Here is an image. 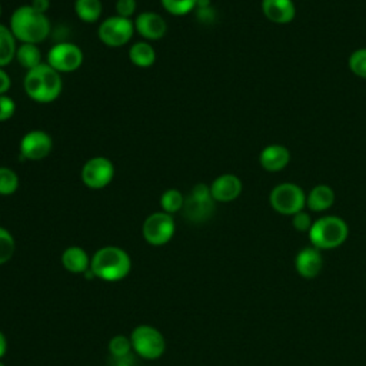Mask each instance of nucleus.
I'll return each instance as SVG.
<instances>
[{
  "mask_svg": "<svg viewBox=\"0 0 366 366\" xmlns=\"http://www.w3.org/2000/svg\"><path fill=\"white\" fill-rule=\"evenodd\" d=\"M0 17H1V4H0Z\"/></svg>",
  "mask_w": 366,
  "mask_h": 366,
  "instance_id": "obj_39",
  "label": "nucleus"
},
{
  "mask_svg": "<svg viewBox=\"0 0 366 366\" xmlns=\"http://www.w3.org/2000/svg\"><path fill=\"white\" fill-rule=\"evenodd\" d=\"M19 184V174L10 167L0 166V196H10L16 193Z\"/></svg>",
  "mask_w": 366,
  "mask_h": 366,
  "instance_id": "obj_25",
  "label": "nucleus"
},
{
  "mask_svg": "<svg viewBox=\"0 0 366 366\" xmlns=\"http://www.w3.org/2000/svg\"><path fill=\"white\" fill-rule=\"evenodd\" d=\"M90 270L96 279L119 282L127 277L132 270L129 253L119 246H103L96 250L90 260Z\"/></svg>",
  "mask_w": 366,
  "mask_h": 366,
  "instance_id": "obj_3",
  "label": "nucleus"
},
{
  "mask_svg": "<svg viewBox=\"0 0 366 366\" xmlns=\"http://www.w3.org/2000/svg\"><path fill=\"white\" fill-rule=\"evenodd\" d=\"M262 11L267 20L276 24L290 23L296 16L293 0H262Z\"/></svg>",
  "mask_w": 366,
  "mask_h": 366,
  "instance_id": "obj_16",
  "label": "nucleus"
},
{
  "mask_svg": "<svg viewBox=\"0 0 366 366\" xmlns=\"http://www.w3.org/2000/svg\"><path fill=\"white\" fill-rule=\"evenodd\" d=\"M17 40L10 27L0 23V67L9 66L16 59Z\"/></svg>",
  "mask_w": 366,
  "mask_h": 366,
  "instance_id": "obj_21",
  "label": "nucleus"
},
{
  "mask_svg": "<svg viewBox=\"0 0 366 366\" xmlns=\"http://www.w3.org/2000/svg\"><path fill=\"white\" fill-rule=\"evenodd\" d=\"M210 6H212V0H197L196 3V9H204Z\"/></svg>",
  "mask_w": 366,
  "mask_h": 366,
  "instance_id": "obj_38",
  "label": "nucleus"
},
{
  "mask_svg": "<svg viewBox=\"0 0 366 366\" xmlns=\"http://www.w3.org/2000/svg\"><path fill=\"white\" fill-rule=\"evenodd\" d=\"M129 59L134 66L140 69H147L156 61L154 47L146 40L136 41L129 49Z\"/></svg>",
  "mask_w": 366,
  "mask_h": 366,
  "instance_id": "obj_20",
  "label": "nucleus"
},
{
  "mask_svg": "<svg viewBox=\"0 0 366 366\" xmlns=\"http://www.w3.org/2000/svg\"><path fill=\"white\" fill-rule=\"evenodd\" d=\"M312 224H313L312 217H310V214H309L307 212H305V210H300V212H297L296 214L292 216V226H293V229L297 230V232H307V233H309Z\"/></svg>",
  "mask_w": 366,
  "mask_h": 366,
  "instance_id": "obj_30",
  "label": "nucleus"
},
{
  "mask_svg": "<svg viewBox=\"0 0 366 366\" xmlns=\"http://www.w3.org/2000/svg\"><path fill=\"white\" fill-rule=\"evenodd\" d=\"M9 27L17 41L31 44H40L51 31L49 17L30 4H23L13 11Z\"/></svg>",
  "mask_w": 366,
  "mask_h": 366,
  "instance_id": "obj_1",
  "label": "nucleus"
},
{
  "mask_svg": "<svg viewBox=\"0 0 366 366\" xmlns=\"http://www.w3.org/2000/svg\"><path fill=\"white\" fill-rule=\"evenodd\" d=\"M269 203L274 212L285 216H293L306 206V194L296 183L285 182L274 186L269 194Z\"/></svg>",
  "mask_w": 366,
  "mask_h": 366,
  "instance_id": "obj_6",
  "label": "nucleus"
},
{
  "mask_svg": "<svg viewBox=\"0 0 366 366\" xmlns=\"http://www.w3.org/2000/svg\"><path fill=\"white\" fill-rule=\"evenodd\" d=\"M109 353L112 357H123L132 355V342L129 336L116 335L109 340Z\"/></svg>",
  "mask_w": 366,
  "mask_h": 366,
  "instance_id": "obj_26",
  "label": "nucleus"
},
{
  "mask_svg": "<svg viewBox=\"0 0 366 366\" xmlns=\"http://www.w3.org/2000/svg\"><path fill=\"white\" fill-rule=\"evenodd\" d=\"M260 166L267 172H280L290 162V152L283 144H269L259 154Z\"/></svg>",
  "mask_w": 366,
  "mask_h": 366,
  "instance_id": "obj_17",
  "label": "nucleus"
},
{
  "mask_svg": "<svg viewBox=\"0 0 366 366\" xmlns=\"http://www.w3.org/2000/svg\"><path fill=\"white\" fill-rule=\"evenodd\" d=\"M323 266V257L319 249L315 246L303 247L295 257L296 272L305 279L316 277Z\"/></svg>",
  "mask_w": 366,
  "mask_h": 366,
  "instance_id": "obj_15",
  "label": "nucleus"
},
{
  "mask_svg": "<svg viewBox=\"0 0 366 366\" xmlns=\"http://www.w3.org/2000/svg\"><path fill=\"white\" fill-rule=\"evenodd\" d=\"M335 203V192L329 184H316L306 194V206L312 212H325Z\"/></svg>",
  "mask_w": 366,
  "mask_h": 366,
  "instance_id": "obj_19",
  "label": "nucleus"
},
{
  "mask_svg": "<svg viewBox=\"0 0 366 366\" xmlns=\"http://www.w3.org/2000/svg\"><path fill=\"white\" fill-rule=\"evenodd\" d=\"M347 64H349L350 71L355 76H357L360 79H366V47L355 50L349 56Z\"/></svg>",
  "mask_w": 366,
  "mask_h": 366,
  "instance_id": "obj_29",
  "label": "nucleus"
},
{
  "mask_svg": "<svg viewBox=\"0 0 366 366\" xmlns=\"http://www.w3.org/2000/svg\"><path fill=\"white\" fill-rule=\"evenodd\" d=\"M110 366H134V359L132 355L123 357H112Z\"/></svg>",
  "mask_w": 366,
  "mask_h": 366,
  "instance_id": "obj_35",
  "label": "nucleus"
},
{
  "mask_svg": "<svg viewBox=\"0 0 366 366\" xmlns=\"http://www.w3.org/2000/svg\"><path fill=\"white\" fill-rule=\"evenodd\" d=\"M6 352H7V339L4 333L0 330V359L6 355Z\"/></svg>",
  "mask_w": 366,
  "mask_h": 366,
  "instance_id": "obj_37",
  "label": "nucleus"
},
{
  "mask_svg": "<svg viewBox=\"0 0 366 366\" xmlns=\"http://www.w3.org/2000/svg\"><path fill=\"white\" fill-rule=\"evenodd\" d=\"M11 86V79L4 67H0V94H7Z\"/></svg>",
  "mask_w": 366,
  "mask_h": 366,
  "instance_id": "obj_34",
  "label": "nucleus"
},
{
  "mask_svg": "<svg viewBox=\"0 0 366 366\" xmlns=\"http://www.w3.org/2000/svg\"><path fill=\"white\" fill-rule=\"evenodd\" d=\"M102 1L100 0H74V11L77 17L84 23H94L102 16Z\"/></svg>",
  "mask_w": 366,
  "mask_h": 366,
  "instance_id": "obj_23",
  "label": "nucleus"
},
{
  "mask_svg": "<svg viewBox=\"0 0 366 366\" xmlns=\"http://www.w3.org/2000/svg\"><path fill=\"white\" fill-rule=\"evenodd\" d=\"M80 177L84 186L93 190L106 187L114 177V166L104 156L90 157L81 167Z\"/></svg>",
  "mask_w": 366,
  "mask_h": 366,
  "instance_id": "obj_11",
  "label": "nucleus"
},
{
  "mask_svg": "<svg viewBox=\"0 0 366 366\" xmlns=\"http://www.w3.org/2000/svg\"><path fill=\"white\" fill-rule=\"evenodd\" d=\"M16 112L14 100L7 94H0V123L7 122Z\"/></svg>",
  "mask_w": 366,
  "mask_h": 366,
  "instance_id": "obj_31",
  "label": "nucleus"
},
{
  "mask_svg": "<svg viewBox=\"0 0 366 366\" xmlns=\"http://www.w3.org/2000/svg\"><path fill=\"white\" fill-rule=\"evenodd\" d=\"M23 87L33 102L46 104L54 102L60 96L63 90V79L51 66L41 63L37 67L27 70L23 79Z\"/></svg>",
  "mask_w": 366,
  "mask_h": 366,
  "instance_id": "obj_2",
  "label": "nucleus"
},
{
  "mask_svg": "<svg viewBox=\"0 0 366 366\" xmlns=\"http://www.w3.org/2000/svg\"><path fill=\"white\" fill-rule=\"evenodd\" d=\"M83 51L77 44L70 41H60L50 47L47 51L46 63L61 74L77 70L83 64Z\"/></svg>",
  "mask_w": 366,
  "mask_h": 366,
  "instance_id": "obj_10",
  "label": "nucleus"
},
{
  "mask_svg": "<svg viewBox=\"0 0 366 366\" xmlns=\"http://www.w3.org/2000/svg\"><path fill=\"white\" fill-rule=\"evenodd\" d=\"M214 199L210 193V186L204 183H197L192 187V192L184 197V204L182 209L183 216L193 222L202 223L212 217L214 212Z\"/></svg>",
  "mask_w": 366,
  "mask_h": 366,
  "instance_id": "obj_7",
  "label": "nucleus"
},
{
  "mask_svg": "<svg viewBox=\"0 0 366 366\" xmlns=\"http://www.w3.org/2000/svg\"><path fill=\"white\" fill-rule=\"evenodd\" d=\"M184 196L177 189H167L160 196V207L169 214H174L183 209Z\"/></svg>",
  "mask_w": 366,
  "mask_h": 366,
  "instance_id": "obj_24",
  "label": "nucleus"
},
{
  "mask_svg": "<svg viewBox=\"0 0 366 366\" xmlns=\"http://www.w3.org/2000/svg\"><path fill=\"white\" fill-rule=\"evenodd\" d=\"M349 234L347 223L339 216H322L315 220L310 230L309 239L312 246L319 250H327L339 247L345 243Z\"/></svg>",
  "mask_w": 366,
  "mask_h": 366,
  "instance_id": "obj_4",
  "label": "nucleus"
},
{
  "mask_svg": "<svg viewBox=\"0 0 366 366\" xmlns=\"http://www.w3.org/2000/svg\"><path fill=\"white\" fill-rule=\"evenodd\" d=\"M132 349L146 360H156L166 350V339L159 329L150 325H139L130 333Z\"/></svg>",
  "mask_w": 366,
  "mask_h": 366,
  "instance_id": "obj_5",
  "label": "nucleus"
},
{
  "mask_svg": "<svg viewBox=\"0 0 366 366\" xmlns=\"http://www.w3.org/2000/svg\"><path fill=\"white\" fill-rule=\"evenodd\" d=\"M16 252V240L13 234L0 226V266L7 263Z\"/></svg>",
  "mask_w": 366,
  "mask_h": 366,
  "instance_id": "obj_27",
  "label": "nucleus"
},
{
  "mask_svg": "<svg viewBox=\"0 0 366 366\" xmlns=\"http://www.w3.org/2000/svg\"><path fill=\"white\" fill-rule=\"evenodd\" d=\"M16 59L26 70H31L43 63L39 44L31 43H20L16 50Z\"/></svg>",
  "mask_w": 366,
  "mask_h": 366,
  "instance_id": "obj_22",
  "label": "nucleus"
},
{
  "mask_svg": "<svg viewBox=\"0 0 366 366\" xmlns=\"http://www.w3.org/2000/svg\"><path fill=\"white\" fill-rule=\"evenodd\" d=\"M197 10V19L199 21L204 23V24H209L214 20L216 17V11L214 9L210 6V7H204V9H196Z\"/></svg>",
  "mask_w": 366,
  "mask_h": 366,
  "instance_id": "obj_33",
  "label": "nucleus"
},
{
  "mask_svg": "<svg viewBox=\"0 0 366 366\" xmlns=\"http://www.w3.org/2000/svg\"><path fill=\"white\" fill-rule=\"evenodd\" d=\"M53 149L51 136L44 130H30L27 132L19 144L20 157L26 160H41L50 154Z\"/></svg>",
  "mask_w": 366,
  "mask_h": 366,
  "instance_id": "obj_12",
  "label": "nucleus"
},
{
  "mask_svg": "<svg viewBox=\"0 0 366 366\" xmlns=\"http://www.w3.org/2000/svg\"><path fill=\"white\" fill-rule=\"evenodd\" d=\"M136 0H116V14L120 17L130 19L136 11Z\"/></svg>",
  "mask_w": 366,
  "mask_h": 366,
  "instance_id": "obj_32",
  "label": "nucleus"
},
{
  "mask_svg": "<svg viewBox=\"0 0 366 366\" xmlns=\"http://www.w3.org/2000/svg\"><path fill=\"white\" fill-rule=\"evenodd\" d=\"M163 9L173 16H184L196 9L197 0H160Z\"/></svg>",
  "mask_w": 366,
  "mask_h": 366,
  "instance_id": "obj_28",
  "label": "nucleus"
},
{
  "mask_svg": "<svg viewBox=\"0 0 366 366\" xmlns=\"http://www.w3.org/2000/svg\"><path fill=\"white\" fill-rule=\"evenodd\" d=\"M132 19L120 17L117 14L104 19L97 29L99 40L109 47H120L127 44L134 33Z\"/></svg>",
  "mask_w": 366,
  "mask_h": 366,
  "instance_id": "obj_9",
  "label": "nucleus"
},
{
  "mask_svg": "<svg viewBox=\"0 0 366 366\" xmlns=\"http://www.w3.org/2000/svg\"><path fill=\"white\" fill-rule=\"evenodd\" d=\"M90 260L92 257L80 246H69L61 253L63 267L67 272L74 274H80V273L84 274L90 269Z\"/></svg>",
  "mask_w": 366,
  "mask_h": 366,
  "instance_id": "obj_18",
  "label": "nucleus"
},
{
  "mask_svg": "<svg viewBox=\"0 0 366 366\" xmlns=\"http://www.w3.org/2000/svg\"><path fill=\"white\" fill-rule=\"evenodd\" d=\"M0 366H4V363H3V362H0Z\"/></svg>",
  "mask_w": 366,
  "mask_h": 366,
  "instance_id": "obj_40",
  "label": "nucleus"
},
{
  "mask_svg": "<svg viewBox=\"0 0 366 366\" xmlns=\"http://www.w3.org/2000/svg\"><path fill=\"white\" fill-rule=\"evenodd\" d=\"M242 180L233 173H223L217 176L210 184V193L214 202L229 203L236 200L242 193Z\"/></svg>",
  "mask_w": 366,
  "mask_h": 366,
  "instance_id": "obj_14",
  "label": "nucleus"
},
{
  "mask_svg": "<svg viewBox=\"0 0 366 366\" xmlns=\"http://www.w3.org/2000/svg\"><path fill=\"white\" fill-rule=\"evenodd\" d=\"M30 6H31L34 10H37V11H40V13H44V14H46V11H47L49 7H50V0H31Z\"/></svg>",
  "mask_w": 366,
  "mask_h": 366,
  "instance_id": "obj_36",
  "label": "nucleus"
},
{
  "mask_svg": "<svg viewBox=\"0 0 366 366\" xmlns=\"http://www.w3.org/2000/svg\"><path fill=\"white\" fill-rule=\"evenodd\" d=\"M134 30L147 40H160L167 31L166 20L154 11H143L133 20Z\"/></svg>",
  "mask_w": 366,
  "mask_h": 366,
  "instance_id": "obj_13",
  "label": "nucleus"
},
{
  "mask_svg": "<svg viewBox=\"0 0 366 366\" xmlns=\"http://www.w3.org/2000/svg\"><path fill=\"white\" fill-rule=\"evenodd\" d=\"M176 223L173 214L163 210L149 214L142 226L143 239L152 246H163L169 243L174 234Z\"/></svg>",
  "mask_w": 366,
  "mask_h": 366,
  "instance_id": "obj_8",
  "label": "nucleus"
}]
</instances>
